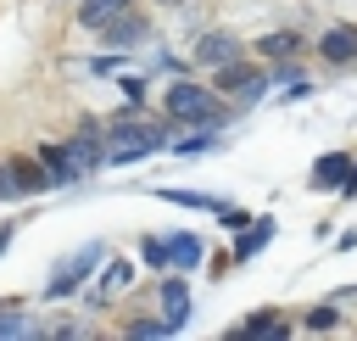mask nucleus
Here are the masks:
<instances>
[{"instance_id": "obj_4", "label": "nucleus", "mask_w": 357, "mask_h": 341, "mask_svg": "<svg viewBox=\"0 0 357 341\" xmlns=\"http://www.w3.org/2000/svg\"><path fill=\"white\" fill-rule=\"evenodd\" d=\"M95 263H100V246H95V240H89V246H78V252L56 268V280L45 285V296H73V291L89 280V268H95Z\"/></svg>"}, {"instance_id": "obj_2", "label": "nucleus", "mask_w": 357, "mask_h": 341, "mask_svg": "<svg viewBox=\"0 0 357 341\" xmlns=\"http://www.w3.org/2000/svg\"><path fill=\"white\" fill-rule=\"evenodd\" d=\"M167 117L173 123H218V95L190 84V78H173L167 89Z\"/></svg>"}, {"instance_id": "obj_16", "label": "nucleus", "mask_w": 357, "mask_h": 341, "mask_svg": "<svg viewBox=\"0 0 357 341\" xmlns=\"http://www.w3.org/2000/svg\"><path fill=\"white\" fill-rule=\"evenodd\" d=\"M184 324L167 313V319H139V324H128V341H156V335H178Z\"/></svg>"}, {"instance_id": "obj_17", "label": "nucleus", "mask_w": 357, "mask_h": 341, "mask_svg": "<svg viewBox=\"0 0 357 341\" xmlns=\"http://www.w3.org/2000/svg\"><path fill=\"white\" fill-rule=\"evenodd\" d=\"M106 39H112V45H139V39H145V22H139V17H112V22H106Z\"/></svg>"}, {"instance_id": "obj_15", "label": "nucleus", "mask_w": 357, "mask_h": 341, "mask_svg": "<svg viewBox=\"0 0 357 341\" xmlns=\"http://www.w3.org/2000/svg\"><path fill=\"white\" fill-rule=\"evenodd\" d=\"M162 313H173L178 324L190 319V291H184V280H162Z\"/></svg>"}, {"instance_id": "obj_7", "label": "nucleus", "mask_w": 357, "mask_h": 341, "mask_svg": "<svg viewBox=\"0 0 357 341\" xmlns=\"http://www.w3.org/2000/svg\"><path fill=\"white\" fill-rule=\"evenodd\" d=\"M318 50H324V61H335V67L357 61V22H335V28H324Z\"/></svg>"}, {"instance_id": "obj_3", "label": "nucleus", "mask_w": 357, "mask_h": 341, "mask_svg": "<svg viewBox=\"0 0 357 341\" xmlns=\"http://www.w3.org/2000/svg\"><path fill=\"white\" fill-rule=\"evenodd\" d=\"M262 89H268V73H262V67H245L240 56L218 67V95H240V101H257Z\"/></svg>"}, {"instance_id": "obj_13", "label": "nucleus", "mask_w": 357, "mask_h": 341, "mask_svg": "<svg viewBox=\"0 0 357 341\" xmlns=\"http://www.w3.org/2000/svg\"><path fill=\"white\" fill-rule=\"evenodd\" d=\"M123 11H128V0H84V6H78V22H84V28H106V22L123 17Z\"/></svg>"}, {"instance_id": "obj_18", "label": "nucleus", "mask_w": 357, "mask_h": 341, "mask_svg": "<svg viewBox=\"0 0 357 341\" xmlns=\"http://www.w3.org/2000/svg\"><path fill=\"white\" fill-rule=\"evenodd\" d=\"M296 45H301V39H296V34H262V39H257V50H262V56H268V61H284V56H290V50H296Z\"/></svg>"}, {"instance_id": "obj_9", "label": "nucleus", "mask_w": 357, "mask_h": 341, "mask_svg": "<svg viewBox=\"0 0 357 341\" xmlns=\"http://www.w3.org/2000/svg\"><path fill=\"white\" fill-rule=\"evenodd\" d=\"M268 240H273V218H251V224H245V235L234 240V263H251Z\"/></svg>"}, {"instance_id": "obj_23", "label": "nucleus", "mask_w": 357, "mask_h": 341, "mask_svg": "<svg viewBox=\"0 0 357 341\" xmlns=\"http://www.w3.org/2000/svg\"><path fill=\"white\" fill-rule=\"evenodd\" d=\"M0 335H33V324H28L22 313H6V319H0Z\"/></svg>"}, {"instance_id": "obj_8", "label": "nucleus", "mask_w": 357, "mask_h": 341, "mask_svg": "<svg viewBox=\"0 0 357 341\" xmlns=\"http://www.w3.org/2000/svg\"><path fill=\"white\" fill-rule=\"evenodd\" d=\"M39 162L50 168V184L61 190V184H73V179H84V162L73 157V145H45L39 151Z\"/></svg>"}, {"instance_id": "obj_22", "label": "nucleus", "mask_w": 357, "mask_h": 341, "mask_svg": "<svg viewBox=\"0 0 357 341\" xmlns=\"http://www.w3.org/2000/svg\"><path fill=\"white\" fill-rule=\"evenodd\" d=\"M335 324H340L335 307H312V313H307V330H335Z\"/></svg>"}, {"instance_id": "obj_21", "label": "nucleus", "mask_w": 357, "mask_h": 341, "mask_svg": "<svg viewBox=\"0 0 357 341\" xmlns=\"http://www.w3.org/2000/svg\"><path fill=\"white\" fill-rule=\"evenodd\" d=\"M139 257L151 268H167V240H139Z\"/></svg>"}, {"instance_id": "obj_20", "label": "nucleus", "mask_w": 357, "mask_h": 341, "mask_svg": "<svg viewBox=\"0 0 357 341\" xmlns=\"http://www.w3.org/2000/svg\"><path fill=\"white\" fill-rule=\"evenodd\" d=\"M240 335H290V330L273 324V313H251V324H240Z\"/></svg>"}, {"instance_id": "obj_25", "label": "nucleus", "mask_w": 357, "mask_h": 341, "mask_svg": "<svg viewBox=\"0 0 357 341\" xmlns=\"http://www.w3.org/2000/svg\"><path fill=\"white\" fill-rule=\"evenodd\" d=\"M218 218H223V224H229V229H245V224H251V212H240V207H223V212H218Z\"/></svg>"}, {"instance_id": "obj_11", "label": "nucleus", "mask_w": 357, "mask_h": 341, "mask_svg": "<svg viewBox=\"0 0 357 341\" xmlns=\"http://www.w3.org/2000/svg\"><path fill=\"white\" fill-rule=\"evenodd\" d=\"M11 173H17V190H22V196L56 190V184H50V168H45V162H22V157H17V162H11Z\"/></svg>"}, {"instance_id": "obj_19", "label": "nucleus", "mask_w": 357, "mask_h": 341, "mask_svg": "<svg viewBox=\"0 0 357 341\" xmlns=\"http://www.w3.org/2000/svg\"><path fill=\"white\" fill-rule=\"evenodd\" d=\"M206 145H218V123H195L190 140H173V151H184V157H195V151H206Z\"/></svg>"}, {"instance_id": "obj_5", "label": "nucleus", "mask_w": 357, "mask_h": 341, "mask_svg": "<svg viewBox=\"0 0 357 341\" xmlns=\"http://www.w3.org/2000/svg\"><path fill=\"white\" fill-rule=\"evenodd\" d=\"M106 134H112V129H106V123H95V117H89V123H84V129H78V134H73V140H67V145H73V157H78V162H84V173H95V168H100V162H106V151H112V145H100V140H106Z\"/></svg>"}, {"instance_id": "obj_26", "label": "nucleus", "mask_w": 357, "mask_h": 341, "mask_svg": "<svg viewBox=\"0 0 357 341\" xmlns=\"http://www.w3.org/2000/svg\"><path fill=\"white\" fill-rule=\"evenodd\" d=\"M162 6H173V0H162Z\"/></svg>"}, {"instance_id": "obj_12", "label": "nucleus", "mask_w": 357, "mask_h": 341, "mask_svg": "<svg viewBox=\"0 0 357 341\" xmlns=\"http://www.w3.org/2000/svg\"><path fill=\"white\" fill-rule=\"evenodd\" d=\"M195 263H201V240H195V235H173V240H167V268L190 274Z\"/></svg>"}, {"instance_id": "obj_1", "label": "nucleus", "mask_w": 357, "mask_h": 341, "mask_svg": "<svg viewBox=\"0 0 357 341\" xmlns=\"http://www.w3.org/2000/svg\"><path fill=\"white\" fill-rule=\"evenodd\" d=\"M106 129H112V140H117V145L106 151V162H139V157H151V151L162 145V129H156V123H145V117H139V106H128V112H123V117H112Z\"/></svg>"}, {"instance_id": "obj_6", "label": "nucleus", "mask_w": 357, "mask_h": 341, "mask_svg": "<svg viewBox=\"0 0 357 341\" xmlns=\"http://www.w3.org/2000/svg\"><path fill=\"white\" fill-rule=\"evenodd\" d=\"M351 173H357V157H346V151H329V157L312 162V184L318 190H346Z\"/></svg>"}, {"instance_id": "obj_10", "label": "nucleus", "mask_w": 357, "mask_h": 341, "mask_svg": "<svg viewBox=\"0 0 357 341\" xmlns=\"http://www.w3.org/2000/svg\"><path fill=\"white\" fill-rule=\"evenodd\" d=\"M195 56H201L206 67H223V61H234V56H240V45H234L229 34H201V45H195Z\"/></svg>"}, {"instance_id": "obj_24", "label": "nucleus", "mask_w": 357, "mask_h": 341, "mask_svg": "<svg viewBox=\"0 0 357 341\" xmlns=\"http://www.w3.org/2000/svg\"><path fill=\"white\" fill-rule=\"evenodd\" d=\"M0 196H6V201H17V196H22V190H17V173H11V162H0Z\"/></svg>"}, {"instance_id": "obj_14", "label": "nucleus", "mask_w": 357, "mask_h": 341, "mask_svg": "<svg viewBox=\"0 0 357 341\" xmlns=\"http://www.w3.org/2000/svg\"><path fill=\"white\" fill-rule=\"evenodd\" d=\"M128 280H134V263H106V280H100L89 296H95V302H112V296H117Z\"/></svg>"}]
</instances>
